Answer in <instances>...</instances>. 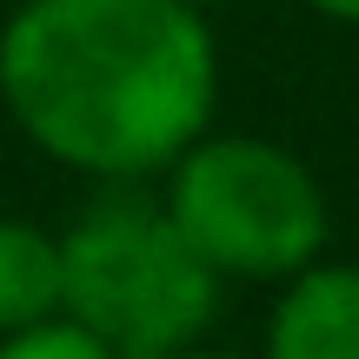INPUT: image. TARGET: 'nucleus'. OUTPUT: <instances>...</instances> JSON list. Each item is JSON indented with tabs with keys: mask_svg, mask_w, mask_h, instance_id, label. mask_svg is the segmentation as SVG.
Instances as JSON below:
<instances>
[{
	"mask_svg": "<svg viewBox=\"0 0 359 359\" xmlns=\"http://www.w3.org/2000/svg\"><path fill=\"white\" fill-rule=\"evenodd\" d=\"M0 359H114V353H107L87 326H74L60 313V320H47V326L7 333V339H0Z\"/></svg>",
	"mask_w": 359,
	"mask_h": 359,
	"instance_id": "nucleus-6",
	"label": "nucleus"
},
{
	"mask_svg": "<svg viewBox=\"0 0 359 359\" xmlns=\"http://www.w3.org/2000/svg\"><path fill=\"white\" fill-rule=\"evenodd\" d=\"M313 13H326V20H346V27H359V0H306Z\"/></svg>",
	"mask_w": 359,
	"mask_h": 359,
	"instance_id": "nucleus-7",
	"label": "nucleus"
},
{
	"mask_svg": "<svg viewBox=\"0 0 359 359\" xmlns=\"http://www.w3.org/2000/svg\"><path fill=\"white\" fill-rule=\"evenodd\" d=\"M219 47L187 0H20L0 27V107L47 160L133 187L206 140Z\"/></svg>",
	"mask_w": 359,
	"mask_h": 359,
	"instance_id": "nucleus-1",
	"label": "nucleus"
},
{
	"mask_svg": "<svg viewBox=\"0 0 359 359\" xmlns=\"http://www.w3.org/2000/svg\"><path fill=\"white\" fill-rule=\"evenodd\" d=\"M67 313V259L60 233L0 213V339L47 326Z\"/></svg>",
	"mask_w": 359,
	"mask_h": 359,
	"instance_id": "nucleus-5",
	"label": "nucleus"
},
{
	"mask_svg": "<svg viewBox=\"0 0 359 359\" xmlns=\"http://www.w3.org/2000/svg\"><path fill=\"white\" fill-rule=\"evenodd\" d=\"M180 359H240V353H213V346H193V353H180Z\"/></svg>",
	"mask_w": 359,
	"mask_h": 359,
	"instance_id": "nucleus-8",
	"label": "nucleus"
},
{
	"mask_svg": "<svg viewBox=\"0 0 359 359\" xmlns=\"http://www.w3.org/2000/svg\"><path fill=\"white\" fill-rule=\"evenodd\" d=\"M266 359H359V266H306L266 320Z\"/></svg>",
	"mask_w": 359,
	"mask_h": 359,
	"instance_id": "nucleus-4",
	"label": "nucleus"
},
{
	"mask_svg": "<svg viewBox=\"0 0 359 359\" xmlns=\"http://www.w3.org/2000/svg\"><path fill=\"white\" fill-rule=\"evenodd\" d=\"M160 200L219 280H299L333 233L313 167L253 133L193 140Z\"/></svg>",
	"mask_w": 359,
	"mask_h": 359,
	"instance_id": "nucleus-3",
	"label": "nucleus"
},
{
	"mask_svg": "<svg viewBox=\"0 0 359 359\" xmlns=\"http://www.w3.org/2000/svg\"><path fill=\"white\" fill-rule=\"evenodd\" d=\"M67 320L87 326L114 359H180L206 339L219 313V273L193 253L167 200L100 193L60 233Z\"/></svg>",
	"mask_w": 359,
	"mask_h": 359,
	"instance_id": "nucleus-2",
	"label": "nucleus"
},
{
	"mask_svg": "<svg viewBox=\"0 0 359 359\" xmlns=\"http://www.w3.org/2000/svg\"><path fill=\"white\" fill-rule=\"evenodd\" d=\"M187 7H200V13H206V7H219V0H187Z\"/></svg>",
	"mask_w": 359,
	"mask_h": 359,
	"instance_id": "nucleus-9",
	"label": "nucleus"
}]
</instances>
